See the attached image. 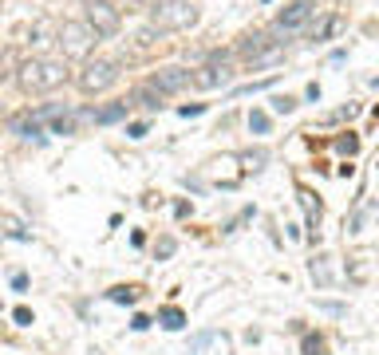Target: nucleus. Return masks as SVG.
<instances>
[{"mask_svg": "<svg viewBox=\"0 0 379 355\" xmlns=\"http://www.w3.org/2000/svg\"><path fill=\"white\" fill-rule=\"evenodd\" d=\"M12 288H16V292H24V288H28V277H24V272H16V277H12Z\"/></svg>", "mask_w": 379, "mask_h": 355, "instance_id": "nucleus-27", "label": "nucleus"}, {"mask_svg": "<svg viewBox=\"0 0 379 355\" xmlns=\"http://www.w3.org/2000/svg\"><path fill=\"white\" fill-rule=\"evenodd\" d=\"M312 12H316V4L312 0H293L285 12L277 16V24H273V32L277 36H288V32H296V28H304L312 20Z\"/></svg>", "mask_w": 379, "mask_h": 355, "instance_id": "nucleus-6", "label": "nucleus"}, {"mask_svg": "<svg viewBox=\"0 0 379 355\" xmlns=\"http://www.w3.org/2000/svg\"><path fill=\"white\" fill-rule=\"evenodd\" d=\"M126 107H131V103H115V107H103V110H91V118L95 123H99V127H107V123H118V118H126Z\"/></svg>", "mask_w": 379, "mask_h": 355, "instance_id": "nucleus-10", "label": "nucleus"}, {"mask_svg": "<svg viewBox=\"0 0 379 355\" xmlns=\"http://www.w3.org/2000/svg\"><path fill=\"white\" fill-rule=\"evenodd\" d=\"M68 83V63L56 56H36L28 63H20V87L32 95L40 91H56V87Z\"/></svg>", "mask_w": 379, "mask_h": 355, "instance_id": "nucleus-1", "label": "nucleus"}, {"mask_svg": "<svg viewBox=\"0 0 379 355\" xmlns=\"http://www.w3.org/2000/svg\"><path fill=\"white\" fill-rule=\"evenodd\" d=\"M154 32H158V28H143V32H138V43H143V48H146V43H154Z\"/></svg>", "mask_w": 379, "mask_h": 355, "instance_id": "nucleus-26", "label": "nucleus"}, {"mask_svg": "<svg viewBox=\"0 0 379 355\" xmlns=\"http://www.w3.org/2000/svg\"><path fill=\"white\" fill-rule=\"evenodd\" d=\"M336 146H340V150H344V154H355V146H360V143H355V138H352V135H348V138H340V143H336Z\"/></svg>", "mask_w": 379, "mask_h": 355, "instance_id": "nucleus-22", "label": "nucleus"}, {"mask_svg": "<svg viewBox=\"0 0 379 355\" xmlns=\"http://www.w3.org/2000/svg\"><path fill=\"white\" fill-rule=\"evenodd\" d=\"M300 205H304V213H308V225L316 229V225H320V202H316L308 190H300Z\"/></svg>", "mask_w": 379, "mask_h": 355, "instance_id": "nucleus-13", "label": "nucleus"}, {"mask_svg": "<svg viewBox=\"0 0 379 355\" xmlns=\"http://www.w3.org/2000/svg\"><path fill=\"white\" fill-rule=\"evenodd\" d=\"M249 130H253V135H265V130H269V115H265V110H253V115H249Z\"/></svg>", "mask_w": 379, "mask_h": 355, "instance_id": "nucleus-15", "label": "nucleus"}, {"mask_svg": "<svg viewBox=\"0 0 379 355\" xmlns=\"http://www.w3.org/2000/svg\"><path fill=\"white\" fill-rule=\"evenodd\" d=\"M12 320H16L20 328H28V324H32V312H28V308H16V312H12Z\"/></svg>", "mask_w": 379, "mask_h": 355, "instance_id": "nucleus-21", "label": "nucleus"}, {"mask_svg": "<svg viewBox=\"0 0 379 355\" xmlns=\"http://www.w3.org/2000/svg\"><path fill=\"white\" fill-rule=\"evenodd\" d=\"M312 277H316V280H320V284H328V269H324V264H320V261H316V264H312Z\"/></svg>", "mask_w": 379, "mask_h": 355, "instance_id": "nucleus-23", "label": "nucleus"}, {"mask_svg": "<svg viewBox=\"0 0 379 355\" xmlns=\"http://www.w3.org/2000/svg\"><path fill=\"white\" fill-rule=\"evenodd\" d=\"M226 79H229L226 63H218V59H213L210 68H202V71L194 76V87H202V91H213V87H226Z\"/></svg>", "mask_w": 379, "mask_h": 355, "instance_id": "nucleus-8", "label": "nucleus"}, {"mask_svg": "<svg viewBox=\"0 0 379 355\" xmlns=\"http://www.w3.org/2000/svg\"><path fill=\"white\" fill-rule=\"evenodd\" d=\"M198 24V9L190 0H162L151 9V28L158 32H182V28H194Z\"/></svg>", "mask_w": 379, "mask_h": 355, "instance_id": "nucleus-2", "label": "nucleus"}, {"mask_svg": "<svg viewBox=\"0 0 379 355\" xmlns=\"http://www.w3.org/2000/svg\"><path fill=\"white\" fill-rule=\"evenodd\" d=\"M87 28H91L95 36H115L118 32V9L115 4H107V0H87Z\"/></svg>", "mask_w": 379, "mask_h": 355, "instance_id": "nucleus-5", "label": "nucleus"}, {"mask_svg": "<svg viewBox=\"0 0 379 355\" xmlns=\"http://www.w3.org/2000/svg\"><path fill=\"white\" fill-rule=\"evenodd\" d=\"M293 107H296V103L288 99V95H277V99H273V110H277V115H288Z\"/></svg>", "mask_w": 379, "mask_h": 355, "instance_id": "nucleus-19", "label": "nucleus"}, {"mask_svg": "<svg viewBox=\"0 0 379 355\" xmlns=\"http://www.w3.org/2000/svg\"><path fill=\"white\" fill-rule=\"evenodd\" d=\"M190 83H194L190 68H158V71H154V79H151V91L174 95V91H186Z\"/></svg>", "mask_w": 379, "mask_h": 355, "instance_id": "nucleus-7", "label": "nucleus"}, {"mask_svg": "<svg viewBox=\"0 0 379 355\" xmlns=\"http://www.w3.org/2000/svg\"><path fill=\"white\" fill-rule=\"evenodd\" d=\"M336 28H340V20H336V16H328V20H324V24H320V28H316V40H328V36L336 32Z\"/></svg>", "mask_w": 379, "mask_h": 355, "instance_id": "nucleus-16", "label": "nucleus"}, {"mask_svg": "<svg viewBox=\"0 0 379 355\" xmlns=\"http://www.w3.org/2000/svg\"><path fill=\"white\" fill-rule=\"evenodd\" d=\"M237 51L249 56V59H261L265 51H273V48H269V36H265V32H253V36H245V40H241V48H237Z\"/></svg>", "mask_w": 379, "mask_h": 355, "instance_id": "nucleus-9", "label": "nucleus"}, {"mask_svg": "<svg viewBox=\"0 0 379 355\" xmlns=\"http://www.w3.org/2000/svg\"><path fill=\"white\" fill-rule=\"evenodd\" d=\"M213 339H218L213 331H206V336H194V339H190V351H202L206 344H213Z\"/></svg>", "mask_w": 379, "mask_h": 355, "instance_id": "nucleus-20", "label": "nucleus"}, {"mask_svg": "<svg viewBox=\"0 0 379 355\" xmlns=\"http://www.w3.org/2000/svg\"><path fill=\"white\" fill-rule=\"evenodd\" d=\"M131 103H138V107H146V110H158L162 107V95L151 91V87H138V91L131 95Z\"/></svg>", "mask_w": 379, "mask_h": 355, "instance_id": "nucleus-11", "label": "nucleus"}, {"mask_svg": "<svg viewBox=\"0 0 379 355\" xmlns=\"http://www.w3.org/2000/svg\"><path fill=\"white\" fill-rule=\"evenodd\" d=\"M245 162H249L253 170H261V162H265V150H257V154H245Z\"/></svg>", "mask_w": 379, "mask_h": 355, "instance_id": "nucleus-25", "label": "nucleus"}, {"mask_svg": "<svg viewBox=\"0 0 379 355\" xmlns=\"http://www.w3.org/2000/svg\"><path fill=\"white\" fill-rule=\"evenodd\" d=\"M178 115H186V118H190V115H202V103H190V107H182Z\"/></svg>", "mask_w": 379, "mask_h": 355, "instance_id": "nucleus-29", "label": "nucleus"}, {"mask_svg": "<svg viewBox=\"0 0 379 355\" xmlns=\"http://www.w3.org/2000/svg\"><path fill=\"white\" fill-rule=\"evenodd\" d=\"M146 4H151V9H154V4H162V0H146Z\"/></svg>", "mask_w": 379, "mask_h": 355, "instance_id": "nucleus-30", "label": "nucleus"}, {"mask_svg": "<svg viewBox=\"0 0 379 355\" xmlns=\"http://www.w3.org/2000/svg\"><path fill=\"white\" fill-rule=\"evenodd\" d=\"M111 300H115V304H135V300H138V292H135V288H126V284H118V288H111Z\"/></svg>", "mask_w": 379, "mask_h": 355, "instance_id": "nucleus-14", "label": "nucleus"}, {"mask_svg": "<svg viewBox=\"0 0 379 355\" xmlns=\"http://www.w3.org/2000/svg\"><path fill=\"white\" fill-rule=\"evenodd\" d=\"M71 130H76L71 118H56V123H51V135H71Z\"/></svg>", "mask_w": 379, "mask_h": 355, "instance_id": "nucleus-18", "label": "nucleus"}, {"mask_svg": "<svg viewBox=\"0 0 379 355\" xmlns=\"http://www.w3.org/2000/svg\"><path fill=\"white\" fill-rule=\"evenodd\" d=\"M126 135H131V138H143V135H146V123H131V127H126Z\"/></svg>", "mask_w": 379, "mask_h": 355, "instance_id": "nucleus-24", "label": "nucleus"}, {"mask_svg": "<svg viewBox=\"0 0 379 355\" xmlns=\"http://www.w3.org/2000/svg\"><path fill=\"white\" fill-rule=\"evenodd\" d=\"M56 40H59V48H64L68 59H84V56H91V48L99 43V36H95L84 20H68V24L59 28Z\"/></svg>", "mask_w": 379, "mask_h": 355, "instance_id": "nucleus-3", "label": "nucleus"}, {"mask_svg": "<svg viewBox=\"0 0 379 355\" xmlns=\"http://www.w3.org/2000/svg\"><path fill=\"white\" fill-rule=\"evenodd\" d=\"M324 351V339L320 336H308L304 339V355H320Z\"/></svg>", "mask_w": 379, "mask_h": 355, "instance_id": "nucleus-17", "label": "nucleus"}, {"mask_svg": "<svg viewBox=\"0 0 379 355\" xmlns=\"http://www.w3.org/2000/svg\"><path fill=\"white\" fill-rule=\"evenodd\" d=\"M158 320H162V328H170V331L186 328V312H182V308H162Z\"/></svg>", "mask_w": 379, "mask_h": 355, "instance_id": "nucleus-12", "label": "nucleus"}, {"mask_svg": "<svg viewBox=\"0 0 379 355\" xmlns=\"http://www.w3.org/2000/svg\"><path fill=\"white\" fill-rule=\"evenodd\" d=\"M115 79H118V63H115V59H87L84 71H79V87H84L87 95L107 91Z\"/></svg>", "mask_w": 379, "mask_h": 355, "instance_id": "nucleus-4", "label": "nucleus"}, {"mask_svg": "<svg viewBox=\"0 0 379 355\" xmlns=\"http://www.w3.org/2000/svg\"><path fill=\"white\" fill-rule=\"evenodd\" d=\"M131 328H135V331H146V328H151V320H146V316H135V320H131Z\"/></svg>", "mask_w": 379, "mask_h": 355, "instance_id": "nucleus-28", "label": "nucleus"}]
</instances>
